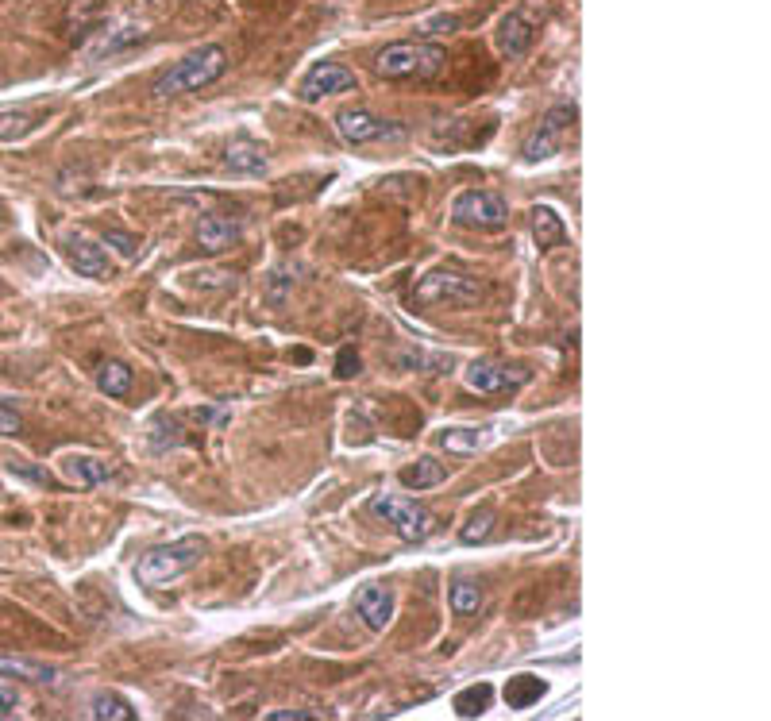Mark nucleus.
<instances>
[{
  "label": "nucleus",
  "instance_id": "obj_1",
  "mask_svg": "<svg viewBox=\"0 0 771 721\" xmlns=\"http://www.w3.org/2000/svg\"><path fill=\"white\" fill-rule=\"evenodd\" d=\"M224 70H228V51L209 43V47H201V51L186 54L182 62H174V66L151 85V93H155L159 101L178 97V93H197V89H205V85L224 78Z\"/></svg>",
  "mask_w": 771,
  "mask_h": 721
},
{
  "label": "nucleus",
  "instance_id": "obj_2",
  "mask_svg": "<svg viewBox=\"0 0 771 721\" xmlns=\"http://www.w3.org/2000/svg\"><path fill=\"white\" fill-rule=\"evenodd\" d=\"M205 556V540L201 536H182V540H170L151 548L147 556H139L135 563V579L139 587H166L174 579H182L186 571H193Z\"/></svg>",
  "mask_w": 771,
  "mask_h": 721
},
{
  "label": "nucleus",
  "instance_id": "obj_3",
  "mask_svg": "<svg viewBox=\"0 0 771 721\" xmlns=\"http://www.w3.org/2000/svg\"><path fill=\"white\" fill-rule=\"evenodd\" d=\"M448 54L440 43H421V39H409V43H390L386 51L378 54L374 70L382 78L401 81V78H436L444 70Z\"/></svg>",
  "mask_w": 771,
  "mask_h": 721
},
{
  "label": "nucleus",
  "instance_id": "obj_4",
  "mask_svg": "<svg viewBox=\"0 0 771 721\" xmlns=\"http://www.w3.org/2000/svg\"><path fill=\"white\" fill-rule=\"evenodd\" d=\"M482 297V282L459 267H436L417 282V305H475Z\"/></svg>",
  "mask_w": 771,
  "mask_h": 721
},
{
  "label": "nucleus",
  "instance_id": "obj_5",
  "mask_svg": "<svg viewBox=\"0 0 771 721\" xmlns=\"http://www.w3.org/2000/svg\"><path fill=\"white\" fill-rule=\"evenodd\" d=\"M371 513L374 517H382L405 544H421V540H428V536L436 533L432 509L417 506V502L405 498V494H378L371 502Z\"/></svg>",
  "mask_w": 771,
  "mask_h": 721
},
{
  "label": "nucleus",
  "instance_id": "obj_6",
  "mask_svg": "<svg viewBox=\"0 0 771 721\" xmlns=\"http://www.w3.org/2000/svg\"><path fill=\"white\" fill-rule=\"evenodd\" d=\"M452 220L459 224V228L498 232V228H506L509 205L498 197V193H490V189H467V193H459V197H455Z\"/></svg>",
  "mask_w": 771,
  "mask_h": 721
},
{
  "label": "nucleus",
  "instance_id": "obj_7",
  "mask_svg": "<svg viewBox=\"0 0 771 721\" xmlns=\"http://www.w3.org/2000/svg\"><path fill=\"white\" fill-rule=\"evenodd\" d=\"M575 120V105H556L536 128L529 132V139H525V147H521V155H525V162H544V159H552L559 151V139H563V128Z\"/></svg>",
  "mask_w": 771,
  "mask_h": 721
},
{
  "label": "nucleus",
  "instance_id": "obj_8",
  "mask_svg": "<svg viewBox=\"0 0 771 721\" xmlns=\"http://www.w3.org/2000/svg\"><path fill=\"white\" fill-rule=\"evenodd\" d=\"M336 132L344 135V143H351V147H363V143H378V139L401 135V128H394L390 120L374 116L367 108H344L336 116Z\"/></svg>",
  "mask_w": 771,
  "mask_h": 721
},
{
  "label": "nucleus",
  "instance_id": "obj_9",
  "mask_svg": "<svg viewBox=\"0 0 771 721\" xmlns=\"http://www.w3.org/2000/svg\"><path fill=\"white\" fill-rule=\"evenodd\" d=\"M532 39H536V4H521V8H513L502 27H498V51L506 54L509 62L513 58H525L532 47Z\"/></svg>",
  "mask_w": 771,
  "mask_h": 721
},
{
  "label": "nucleus",
  "instance_id": "obj_10",
  "mask_svg": "<svg viewBox=\"0 0 771 721\" xmlns=\"http://www.w3.org/2000/svg\"><path fill=\"white\" fill-rule=\"evenodd\" d=\"M355 89V70H347L344 62H317L305 78H301V97L305 101H320L332 93H347Z\"/></svg>",
  "mask_w": 771,
  "mask_h": 721
},
{
  "label": "nucleus",
  "instance_id": "obj_11",
  "mask_svg": "<svg viewBox=\"0 0 771 721\" xmlns=\"http://www.w3.org/2000/svg\"><path fill=\"white\" fill-rule=\"evenodd\" d=\"M525 378H529L525 371H509L502 363H471L463 374L467 390H475V394H506L513 386H521Z\"/></svg>",
  "mask_w": 771,
  "mask_h": 721
},
{
  "label": "nucleus",
  "instance_id": "obj_12",
  "mask_svg": "<svg viewBox=\"0 0 771 721\" xmlns=\"http://www.w3.org/2000/svg\"><path fill=\"white\" fill-rule=\"evenodd\" d=\"M355 614L363 617L367 629L382 633V629L394 621V594H390V587L367 583V587L355 590Z\"/></svg>",
  "mask_w": 771,
  "mask_h": 721
},
{
  "label": "nucleus",
  "instance_id": "obj_13",
  "mask_svg": "<svg viewBox=\"0 0 771 721\" xmlns=\"http://www.w3.org/2000/svg\"><path fill=\"white\" fill-rule=\"evenodd\" d=\"M243 236V220L240 216H224V213H209L201 216V224H197V243H201V251H228L232 243Z\"/></svg>",
  "mask_w": 771,
  "mask_h": 721
},
{
  "label": "nucleus",
  "instance_id": "obj_14",
  "mask_svg": "<svg viewBox=\"0 0 771 721\" xmlns=\"http://www.w3.org/2000/svg\"><path fill=\"white\" fill-rule=\"evenodd\" d=\"M66 259H70V267L85 274V278H105L108 274V259L105 251L97 247L93 240H85V236H66Z\"/></svg>",
  "mask_w": 771,
  "mask_h": 721
},
{
  "label": "nucleus",
  "instance_id": "obj_15",
  "mask_svg": "<svg viewBox=\"0 0 771 721\" xmlns=\"http://www.w3.org/2000/svg\"><path fill=\"white\" fill-rule=\"evenodd\" d=\"M62 475L74 486H101L105 479H112V463L97 455H70V459H62Z\"/></svg>",
  "mask_w": 771,
  "mask_h": 721
},
{
  "label": "nucleus",
  "instance_id": "obj_16",
  "mask_svg": "<svg viewBox=\"0 0 771 721\" xmlns=\"http://www.w3.org/2000/svg\"><path fill=\"white\" fill-rule=\"evenodd\" d=\"M544 691H548V683L540 675H513L506 683V691H502V698H506L509 710H529V706H536L544 698Z\"/></svg>",
  "mask_w": 771,
  "mask_h": 721
},
{
  "label": "nucleus",
  "instance_id": "obj_17",
  "mask_svg": "<svg viewBox=\"0 0 771 721\" xmlns=\"http://www.w3.org/2000/svg\"><path fill=\"white\" fill-rule=\"evenodd\" d=\"M132 382H135L132 367L120 363V359H105V363L97 367V390L108 394V398H128V394H132Z\"/></svg>",
  "mask_w": 771,
  "mask_h": 721
},
{
  "label": "nucleus",
  "instance_id": "obj_18",
  "mask_svg": "<svg viewBox=\"0 0 771 721\" xmlns=\"http://www.w3.org/2000/svg\"><path fill=\"white\" fill-rule=\"evenodd\" d=\"M532 240H536L540 251H552V247H559V243L567 240L563 220H559L548 205H536V209H532Z\"/></svg>",
  "mask_w": 771,
  "mask_h": 721
},
{
  "label": "nucleus",
  "instance_id": "obj_19",
  "mask_svg": "<svg viewBox=\"0 0 771 721\" xmlns=\"http://www.w3.org/2000/svg\"><path fill=\"white\" fill-rule=\"evenodd\" d=\"M444 479H448V471H444V463H436L432 455H421L417 463L401 467V486H405V490H428V486H440Z\"/></svg>",
  "mask_w": 771,
  "mask_h": 721
},
{
  "label": "nucleus",
  "instance_id": "obj_20",
  "mask_svg": "<svg viewBox=\"0 0 771 721\" xmlns=\"http://www.w3.org/2000/svg\"><path fill=\"white\" fill-rule=\"evenodd\" d=\"M224 162L236 170V174H263L266 170V151L251 139H236L228 151H224Z\"/></svg>",
  "mask_w": 771,
  "mask_h": 721
},
{
  "label": "nucleus",
  "instance_id": "obj_21",
  "mask_svg": "<svg viewBox=\"0 0 771 721\" xmlns=\"http://www.w3.org/2000/svg\"><path fill=\"white\" fill-rule=\"evenodd\" d=\"M490 702H494V687H490V683H475V687L459 691L452 706L459 718H482V714L490 710Z\"/></svg>",
  "mask_w": 771,
  "mask_h": 721
},
{
  "label": "nucleus",
  "instance_id": "obj_22",
  "mask_svg": "<svg viewBox=\"0 0 771 721\" xmlns=\"http://www.w3.org/2000/svg\"><path fill=\"white\" fill-rule=\"evenodd\" d=\"M89 718L93 721H135V710L128 698L120 695H97L89 702Z\"/></svg>",
  "mask_w": 771,
  "mask_h": 721
},
{
  "label": "nucleus",
  "instance_id": "obj_23",
  "mask_svg": "<svg viewBox=\"0 0 771 721\" xmlns=\"http://www.w3.org/2000/svg\"><path fill=\"white\" fill-rule=\"evenodd\" d=\"M482 606V587L475 579H455L452 583V614L455 617H471L479 614Z\"/></svg>",
  "mask_w": 771,
  "mask_h": 721
},
{
  "label": "nucleus",
  "instance_id": "obj_24",
  "mask_svg": "<svg viewBox=\"0 0 771 721\" xmlns=\"http://www.w3.org/2000/svg\"><path fill=\"white\" fill-rule=\"evenodd\" d=\"M31 132H35L31 112H0V143H16V139H24Z\"/></svg>",
  "mask_w": 771,
  "mask_h": 721
},
{
  "label": "nucleus",
  "instance_id": "obj_25",
  "mask_svg": "<svg viewBox=\"0 0 771 721\" xmlns=\"http://www.w3.org/2000/svg\"><path fill=\"white\" fill-rule=\"evenodd\" d=\"M0 675L35 679V683H47V679H54L51 668H43V664H31V660H12V656H0Z\"/></svg>",
  "mask_w": 771,
  "mask_h": 721
},
{
  "label": "nucleus",
  "instance_id": "obj_26",
  "mask_svg": "<svg viewBox=\"0 0 771 721\" xmlns=\"http://www.w3.org/2000/svg\"><path fill=\"white\" fill-rule=\"evenodd\" d=\"M444 448L455 455H467V452H479L482 448V432L479 428H452L444 432Z\"/></svg>",
  "mask_w": 771,
  "mask_h": 721
},
{
  "label": "nucleus",
  "instance_id": "obj_27",
  "mask_svg": "<svg viewBox=\"0 0 771 721\" xmlns=\"http://www.w3.org/2000/svg\"><path fill=\"white\" fill-rule=\"evenodd\" d=\"M490 533H494V513L482 509V513H475V517L463 525L459 540H463V544H482V540H490Z\"/></svg>",
  "mask_w": 771,
  "mask_h": 721
},
{
  "label": "nucleus",
  "instance_id": "obj_28",
  "mask_svg": "<svg viewBox=\"0 0 771 721\" xmlns=\"http://www.w3.org/2000/svg\"><path fill=\"white\" fill-rule=\"evenodd\" d=\"M101 247H116L124 259H132L135 251H139V240L128 236V232H116V228H108L105 236H101Z\"/></svg>",
  "mask_w": 771,
  "mask_h": 721
},
{
  "label": "nucleus",
  "instance_id": "obj_29",
  "mask_svg": "<svg viewBox=\"0 0 771 721\" xmlns=\"http://www.w3.org/2000/svg\"><path fill=\"white\" fill-rule=\"evenodd\" d=\"M16 706H20V691L8 679H0V718H12Z\"/></svg>",
  "mask_w": 771,
  "mask_h": 721
},
{
  "label": "nucleus",
  "instance_id": "obj_30",
  "mask_svg": "<svg viewBox=\"0 0 771 721\" xmlns=\"http://www.w3.org/2000/svg\"><path fill=\"white\" fill-rule=\"evenodd\" d=\"M193 282H197V286H209V290H224V286H232V274H224V270H201V274H193Z\"/></svg>",
  "mask_w": 771,
  "mask_h": 721
},
{
  "label": "nucleus",
  "instance_id": "obj_31",
  "mask_svg": "<svg viewBox=\"0 0 771 721\" xmlns=\"http://www.w3.org/2000/svg\"><path fill=\"white\" fill-rule=\"evenodd\" d=\"M336 374H340V378H355V374H359V355L351 348H344L336 355Z\"/></svg>",
  "mask_w": 771,
  "mask_h": 721
},
{
  "label": "nucleus",
  "instance_id": "obj_32",
  "mask_svg": "<svg viewBox=\"0 0 771 721\" xmlns=\"http://www.w3.org/2000/svg\"><path fill=\"white\" fill-rule=\"evenodd\" d=\"M20 428H24L20 425V417H16L8 405H0V436H16Z\"/></svg>",
  "mask_w": 771,
  "mask_h": 721
},
{
  "label": "nucleus",
  "instance_id": "obj_33",
  "mask_svg": "<svg viewBox=\"0 0 771 721\" xmlns=\"http://www.w3.org/2000/svg\"><path fill=\"white\" fill-rule=\"evenodd\" d=\"M317 714H309V710H270L266 721H313Z\"/></svg>",
  "mask_w": 771,
  "mask_h": 721
},
{
  "label": "nucleus",
  "instance_id": "obj_34",
  "mask_svg": "<svg viewBox=\"0 0 771 721\" xmlns=\"http://www.w3.org/2000/svg\"><path fill=\"white\" fill-rule=\"evenodd\" d=\"M336 4H344V0H336Z\"/></svg>",
  "mask_w": 771,
  "mask_h": 721
}]
</instances>
